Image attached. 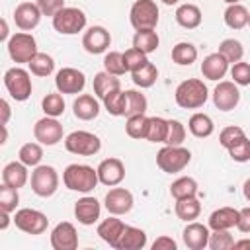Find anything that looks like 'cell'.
<instances>
[{
	"instance_id": "6125c7cd",
	"label": "cell",
	"mask_w": 250,
	"mask_h": 250,
	"mask_svg": "<svg viewBox=\"0 0 250 250\" xmlns=\"http://www.w3.org/2000/svg\"><path fill=\"white\" fill-rule=\"evenodd\" d=\"M162 2H164V4H168V6H172V4H176L178 0H162Z\"/></svg>"
},
{
	"instance_id": "d6a6232c",
	"label": "cell",
	"mask_w": 250,
	"mask_h": 250,
	"mask_svg": "<svg viewBox=\"0 0 250 250\" xmlns=\"http://www.w3.org/2000/svg\"><path fill=\"white\" fill-rule=\"evenodd\" d=\"M195 59H197V47H195V45L186 43V41L174 45V49H172V61H174L176 64L188 66V64L195 62Z\"/></svg>"
},
{
	"instance_id": "c3c4849f",
	"label": "cell",
	"mask_w": 250,
	"mask_h": 250,
	"mask_svg": "<svg viewBox=\"0 0 250 250\" xmlns=\"http://www.w3.org/2000/svg\"><path fill=\"white\" fill-rule=\"evenodd\" d=\"M123 61H125V66H127L129 72H133V70H137V68H141L143 64L148 62L146 55H145L143 51L135 49V47H131V49H127V51L123 53Z\"/></svg>"
},
{
	"instance_id": "cb8c5ba5",
	"label": "cell",
	"mask_w": 250,
	"mask_h": 250,
	"mask_svg": "<svg viewBox=\"0 0 250 250\" xmlns=\"http://www.w3.org/2000/svg\"><path fill=\"white\" fill-rule=\"evenodd\" d=\"M2 182L10 188H23L25 182H27V168L25 164L20 160V162H8L2 170Z\"/></svg>"
},
{
	"instance_id": "bcb514c9",
	"label": "cell",
	"mask_w": 250,
	"mask_h": 250,
	"mask_svg": "<svg viewBox=\"0 0 250 250\" xmlns=\"http://www.w3.org/2000/svg\"><path fill=\"white\" fill-rule=\"evenodd\" d=\"M211 250H229L234 246V238L229 230H213L209 234V244Z\"/></svg>"
},
{
	"instance_id": "e0dca14e",
	"label": "cell",
	"mask_w": 250,
	"mask_h": 250,
	"mask_svg": "<svg viewBox=\"0 0 250 250\" xmlns=\"http://www.w3.org/2000/svg\"><path fill=\"white\" fill-rule=\"evenodd\" d=\"M105 209L111 215H125L133 209V193L125 188H113L105 193Z\"/></svg>"
},
{
	"instance_id": "e575fe53",
	"label": "cell",
	"mask_w": 250,
	"mask_h": 250,
	"mask_svg": "<svg viewBox=\"0 0 250 250\" xmlns=\"http://www.w3.org/2000/svg\"><path fill=\"white\" fill-rule=\"evenodd\" d=\"M146 129H148V117L145 113L129 115L125 123V131L131 139H146Z\"/></svg>"
},
{
	"instance_id": "f546056e",
	"label": "cell",
	"mask_w": 250,
	"mask_h": 250,
	"mask_svg": "<svg viewBox=\"0 0 250 250\" xmlns=\"http://www.w3.org/2000/svg\"><path fill=\"white\" fill-rule=\"evenodd\" d=\"M201 213V203L195 195L191 197H184V199H176V215L182 221L191 223L193 219H197Z\"/></svg>"
},
{
	"instance_id": "7bdbcfd3",
	"label": "cell",
	"mask_w": 250,
	"mask_h": 250,
	"mask_svg": "<svg viewBox=\"0 0 250 250\" xmlns=\"http://www.w3.org/2000/svg\"><path fill=\"white\" fill-rule=\"evenodd\" d=\"M41 107H43L45 115H49V117H59V115H62V111H64V100H62L61 94H47V96L43 98V102H41Z\"/></svg>"
},
{
	"instance_id": "9c48e42d",
	"label": "cell",
	"mask_w": 250,
	"mask_h": 250,
	"mask_svg": "<svg viewBox=\"0 0 250 250\" xmlns=\"http://www.w3.org/2000/svg\"><path fill=\"white\" fill-rule=\"evenodd\" d=\"M8 53L14 62H29L39 51L35 37L31 33H16L8 39Z\"/></svg>"
},
{
	"instance_id": "e7e4bbea",
	"label": "cell",
	"mask_w": 250,
	"mask_h": 250,
	"mask_svg": "<svg viewBox=\"0 0 250 250\" xmlns=\"http://www.w3.org/2000/svg\"><path fill=\"white\" fill-rule=\"evenodd\" d=\"M248 25H250V16H248Z\"/></svg>"
},
{
	"instance_id": "30bf717a",
	"label": "cell",
	"mask_w": 250,
	"mask_h": 250,
	"mask_svg": "<svg viewBox=\"0 0 250 250\" xmlns=\"http://www.w3.org/2000/svg\"><path fill=\"white\" fill-rule=\"evenodd\" d=\"M12 221L20 230H23L27 234H43L49 225V219L45 213H41L37 209H29V207L16 211Z\"/></svg>"
},
{
	"instance_id": "2e32d148",
	"label": "cell",
	"mask_w": 250,
	"mask_h": 250,
	"mask_svg": "<svg viewBox=\"0 0 250 250\" xmlns=\"http://www.w3.org/2000/svg\"><path fill=\"white\" fill-rule=\"evenodd\" d=\"M96 170H98L100 182L104 186H109V188L121 184L123 178H125V166L119 158H105V160L100 162V166Z\"/></svg>"
},
{
	"instance_id": "4316f807",
	"label": "cell",
	"mask_w": 250,
	"mask_h": 250,
	"mask_svg": "<svg viewBox=\"0 0 250 250\" xmlns=\"http://www.w3.org/2000/svg\"><path fill=\"white\" fill-rule=\"evenodd\" d=\"M176 21L186 29H195L201 23V10L195 4H182L176 10Z\"/></svg>"
},
{
	"instance_id": "680465c9",
	"label": "cell",
	"mask_w": 250,
	"mask_h": 250,
	"mask_svg": "<svg viewBox=\"0 0 250 250\" xmlns=\"http://www.w3.org/2000/svg\"><path fill=\"white\" fill-rule=\"evenodd\" d=\"M0 39H2V41H8V23H6V20H2V31H0Z\"/></svg>"
},
{
	"instance_id": "8fae6325",
	"label": "cell",
	"mask_w": 250,
	"mask_h": 250,
	"mask_svg": "<svg viewBox=\"0 0 250 250\" xmlns=\"http://www.w3.org/2000/svg\"><path fill=\"white\" fill-rule=\"evenodd\" d=\"M55 86L61 94H78L86 86V76L78 68H61L55 76Z\"/></svg>"
},
{
	"instance_id": "3957f363",
	"label": "cell",
	"mask_w": 250,
	"mask_h": 250,
	"mask_svg": "<svg viewBox=\"0 0 250 250\" xmlns=\"http://www.w3.org/2000/svg\"><path fill=\"white\" fill-rule=\"evenodd\" d=\"M191 160V152L184 146H162L156 154V164L162 172L166 174H176V172H182Z\"/></svg>"
},
{
	"instance_id": "681fc988",
	"label": "cell",
	"mask_w": 250,
	"mask_h": 250,
	"mask_svg": "<svg viewBox=\"0 0 250 250\" xmlns=\"http://www.w3.org/2000/svg\"><path fill=\"white\" fill-rule=\"evenodd\" d=\"M242 137H246L244 135V129H240V127H236V125H230V127H225L223 131H221V135H219V143L229 150L232 145H236Z\"/></svg>"
},
{
	"instance_id": "ee69618b",
	"label": "cell",
	"mask_w": 250,
	"mask_h": 250,
	"mask_svg": "<svg viewBox=\"0 0 250 250\" xmlns=\"http://www.w3.org/2000/svg\"><path fill=\"white\" fill-rule=\"evenodd\" d=\"M104 68H105V72L115 74V76L125 74L127 66H125V61H123V53H117V51L107 53L105 59H104Z\"/></svg>"
},
{
	"instance_id": "91938a15",
	"label": "cell",
	"mask_w": 250,
	"mask_h": 250,
	"mask_svg": "<svg viewBox=\"0 0 250 250\" xmlns=\"http://www.w3.org/2000/svg\"><path fill=\"white\" fill-rule=\"evenodd\" d=\"M248 246H250V240H248V238H244V240L234 242V246H232V248H248Z\"/></svg>"
},
{
	"instance_id": "484cf974",
	"label": "cell",
	"mask_w": 250,
	"mask_h": 250,
	"mask_svg": "<svg viewBox=\"0 0 250 250\" xmlns=\"http://www.w3.org/2000/svg\"><path fill=\"white\" fill-rule=\"evenodd\" d=\"M146 246V234L145 230L137 229V227H125L115 250H141Z\"/></svg>"
},
{
	"instance_id": "f1b7e54d",
	"label": "cell",
	"mask_w": 250,
	"mask_h": 250,
	"mask_svg": "<svg viewBox=\"0 0 250 250\" xmlns=\"http://www.w3.org/2000/svg\"><path fill=\"white\" fill-rule=\"evenodd\" d=\"M188 127H189V133H191L193 137H197V139H205V137L213 135V131H215L213 119H211L207 113H193V115L189 117Z\"/></svg>"
},
{
	"instance_id": "f5cc1de1",
	"label": "cell",
	"mask_w": 250,
	"mask_h": 250,
	"mask_svg": "<svg viewBox=\"0 0 250 250\" xmlns=\"http://www.w3.org/2000/svg\"><path fill=\"white\" fill-rule=\"evenodd\" d=\"M37 6L43 16H55L64 8V0H37Z\"/></svg>"
},
{
	"instance_id": "7dc6e473",
	"label": "cell",
	"mask_w": 250,
	"mask_h": 250,
	"mask_svg": "<svg viewBox=\"0 0 250 250\" xmlns=\"http://www.w3.org/2000/svg\"><path fill=\"white\" fill-rule=\"evenodd\" d=\"M184 139H186V127L178 119H168V135H166L164 145L180 146L184 143Z\"/></svg>"
},
{
	"instance_id": "1f68e13d",
	"label": "cell",
	"mask_w": 250,
	"mask_h": 250,
	"mask_svg": "<svg viewBox=\"0 0 250 250\" xmlns=\"http://www.w3.org/2000/svg\"><path fill=\"white\" fill-rule=\"evenodd\" d=\"M158 43H160V39H158L154 29H139L133 37V47L143 51L145 55L154 53L158 49Z\"/></svg>"
},
{
	"instance_id": "f907efd6",
	"label": "cell",
	"mask_w": 250,
	"mask_h": 250,
	"mask_svg": "<svg viewBox=\"0 0 250 250\" xmlns=\"http://www.w3.org/2000/svg\"><path fill=\"white\" fill-rule=\"evenodd\" d=\"M229 154L234 162H248L250 160V139L242 137L236 145H232L229 148Z\"/></svg>"
},
{
	"instance_id": "7402d4cb",
	"label": "cell",
	"mask_w": 250,
	"mask_h": 250,
	"mask_svg": "<svg viewBox=\"0 0 250 250\" xmlns=\"http://www.w3.org/2000/svg\"><path fill=\"white\" fill-rule=\"evenodd\" d=\"M100 201L96 197H82L74 205V215L82 225H94L100 219Z\"/></svg>"
},
{
	"instance_id": "603a6c76",
	"label": "cell",
	"mask_w": 250,
	"mask_h": 250,
	"mask_svg": "<svg viewBox=\"0 0 250 250\" xmlns=\"http://www.w3.org/2000/svg\"><path fill=\"white\" fill-rule=\"evenodd\" d=\"M240 217V211L234 207H221L217 211H213L209 215V227L213 230H229L232 227H236Z\"/></svg>"
},
{
	"instance_id": "5bb4252c",
	"label": "cell",
	"mask_w": 250,
	"mask_h": 250,
	"mask_svg": "<svg viewBox=\"0 0 250 250\" xmlns=\"http://www.w3.org/2000/svg\"><path fill=\"white\" fill-rule=\"evenodd\" d=\"M51 246L55 250H74L78 246V234L72 223H59L51 232Z\"/></svg>"
},
{
	"instance_id": "9f6ffc18",
	"label": "cell",
	"mask_w": 250,
	"mask_h": 250,
	"mask_svg": "<svg viewBox=\"0 0 250 250\" xmlns=\"http://www.w3.org/2000/svg\"><path fill=\"white\" fill-rule=\"evenodd\" d=\"M0 107H2V125H6L8 119H10V104L6 100H2L0 102Z\"/></svg>"
},
{
	"instance_id": "ab89813d",
	"label": "cell",
	"mask_w": 250,
	"mask_h": 250,
	"mask_svg": "<svg viewBox=\"0 0 250 250\" xmlns=\"http://www.w3.org/2000/svg\"><path fill=\"white\" fill-rule=\"evenodd\" d=\"M219 53L229 61V62H238L242 61V55H244V47L240 41L236 39H225L221 45H219Z\"/></svg>"
},
{
	"instance_id": "8d00e7d4",
	"label": "cell",
	"mask_w": 250,
	"mask_h": 250,
	"mask_svg": "<svg viewBox=\"0 0 250 250\" xmlns=\"http://www.w3.org/2000/svg\"><path fill=\"white\" fill-rule=\"evenodd\" d=\"M27 64H29L31 74H35V76H49L55 70V61L47 53H37Z\"/></svg>"
},
{
	"instance_id": "836d02e7",
	"label": "cell",
	"mask_w": 250,
	"mask_h": 250,
	"mask_svg": "<svg viewBox=\"0 0 250 250\" xmlns=\"http://www.w3.org/2000/svg\"><path fill=\"white\" fill-rule=\"evenodd\" d=\"M131 76H133V82H135L137 86H141V88H150V86L156 82V78H158V68L148 61V62L143 64L141 68L133 70Z\"/></svg>"
},
{
	"instance_id": "f6af8a7d",
	"label": "cell",
	"mask_w": 250,
	"mask_h": 250,
	"mask_svg": "<svg viewBox=\"0 0 250 250\" xmlns=\"http://www.w3.org/2000/svg\"><path fill=\"white\" fill-rule=\"evenodd\" d=\"M18 203H20L18 189H16V188H10V186H6V184H2V186H0V209L12 213V211H16Z\"/></svg>"
},
{
	"instance_id": "be15d7a7",
	"label": "cell",
	"mask_w": 250,
	"mask_h": 250,
	"mask_svg": "<svg viewBox=\"0 0 250 250\" xmlns=\"http://www.w3.org/2000/svg\"><path fill=\"white\" fill-rule=\"evenodd\" d=\"M227 4H238V0H225Z\"/></svg>"
},
{
	"instance_id": "60d3db41",
	"label": "cell",
	"mask_w": 250,
	"mask_h": 250,
	"mask_svg": "<svg viewBox=\"0 0 250 250\" xmlns=\"http://www.w3.org/2000/svg\"><path fill=\"white\" fill-rule=\"evenodd\" d=\"M20 160L25 164V166H39L41 158H43V148L37 145V143H25L20 152H18Z\"/></svg>"
},
{
	"instance_id": "d590c367",
	"label": "cell",
	"mask_w": 250,
	"mask_h": 250,
	"mask_svg": "<svg viewBox=\"0 0 250 250\" xmlns=\"http://www.w3.org/2000/svg\"><path fill=\"white\" fill-rule=\"evenodd\" d=\"M170 193L174 199H184V197H191L197 193V182L189 176L178 178L176 182H172L170 186Z\"/></svg>"
},
{
	"instance_id": "d6986e66",
	"label": "cell",
	"mask_w": 250,
	"mask_h": 250,
	"mask_svg": "<svg viewBox=\"0 0 250 250\" xmlns=\"http://www.w3.org/2000/svg\"><path fill=\"white\" fill-rule=\"evenodd\" d=\"M209 229L201 223H189L184 232H182V238H184V244L189 248V250H203L207 244H209Z\"/></svg>"
},
{
	"instance_id": "9a60e30c",
	"label": "cell",
	"mask_w": 250,
	"mask_h": 250,
	"mask_svg": "<svg viewBox=\"0 0 250 250\" xmlns=\"http://www.w3.org/2000/svg\"><path fill=\"white\" fill-rule=\"evenodd\" d=\"M109 43H111V35H109V31H107L105 27H102V25H92V27L84 33V37H82V47H84L90 55H100V53H104V51L109 47Z\"/></svg>"
},
{
	"instance_id": "4fadbf2b",
	"label": "cell",
	"mask_w": 250,
	"mask_h": 250,
	"mask_svg": "<svg viewBox=\"0 0 250 250\" xmlns=\"http://www.w3.org/2000/svg\"><path fill=\"white\" fill-rule=\"evenodd\" d=\"M33 135L35 139L41 143V145H47V146H53L57 145L59 141H62V125L55 119V117H43L35 123L33 127Z\"/></svg>"
},
{
	"instance_id": "6f0895ef",
	"label": "cell",
	"mask_w": 250,
	"mask_h": 250,
	"mask_svg": "<svg viewBox=\"0 0 250 250\" xmlns=\"http://www.w3.org/2000/svg\"><path fill=\"white\" fill-rule=\"evenodd\" d=\"M0 219H2V221H0V229L6 230L8 225H10V213H8V211H2V213H0Z\"/></svg>"
},
{
	"instance_id": "f35d334b",
	"label": "cell",
	"mask_w": 250,
	"mask_h": 250,
	"mask_svg": "<svg viewBox=\"0 0 250 250\" xmlns=\"http://www.w3.org/2000/svg\"><path fill=\"white\" fill-rule=\"evenodd\" d=\"M168 135V119L162 117H148V129H146V141L150 143H164Z\"/></svg>"
},
{
	"instance_id": "816d5d0a",
	"label": "cell",
	"mask_w": 250,
	"mask_h": 250,
	"mask_svg": "<svg viewBox=\"0 0 250 250\" xmlns=\"http://www.w3.org/2000/svg\"><path fill=\"white\" fill-rule=\"evenodd\" d=\"M230 76H232L234 84H238V86H248V84H250V64H248V62H242V61L234 62L232 68H230Z\"/></svg>"
},
{
	"instance_id": "52a82bcc",
	"label": "cell",
	"mask_w": 250,
	"mask_h": 250,
	"mask_svg": "<svg viewBox=\"0 0 250 250\" xmlns=\"http://www.w3.org/2000/svg\"><path fill=\"white\" fill-rule=\"evenodd\" d=\"M86 25V14L78 8H62L53 16V27L62 35H74L82 31Z\"/></svg>"
},
{
	"instance_id": "ac0fdd59",
	"label": "cell",
	"mask_w": 250,
	"mask_h": 250,
	"mask_svg": "<svg viewBox=\"0 0 250 250\" xmlns=\"http://www.w3.org/2000/svg\"><path fill=\"white\" fill-rule=\"evenodd\" d=\"M41 10L37 4H31V2H21L16 6V12H14V21L20 29L23 31H29L33 27L39 25V20H41Z\"/></svg>"
},
{
	"instance_id": "277c9868",
	"label": "cell",
	"mask_w": 250,
	"mask_h": 250,
	"mask_svg": "<svg viewBox=\"0 0 250 250\" xmlns=\"http://www.w3.org/2000/svg\"><path fill=\"white\" fill-rule=\"evenodd\" d=\"M64 148L78 156H94L102 148V141L88 131H72L64 139Z\"/></svg>"
},
{
	"instance_id": "11a10c76",
	"label": "cell",
	"mask_w": 250,
	"mask_h": 250,
	"mask_svg": "<svg viewBox=\"0 0 250 250\" xmlns=\"http://www.w3.org/2000/svg\"><path fill=\"white\" fill-rule=\"evenodd\" d=\"M236 227L240 232H250V207L240 209V217H238Z\"/></svg>"
},
{
	"instance_id": "5b68a950",
	"label": "cell",
	"mask_w": 250,
	"mask_h": 250,
	"mask_svg": "<svg viewBox=\"0 0 250 250\" xmlns=\"http://www.w3.org/2000/svg\"><path fill=\"white\" fill-rule=\"evenodd\" d=\"M4 86L8 90V94L16 100V102H25L29 96H31V78H29V72L20 68V66H14V68H8L6 74H4Z\"/></svg>"
},
{
	"instance_id": "7a4b0ae2",
	"label": "cell",
	"mask_w": 250,
	"mask_h": 250,
	"mask_svg": "<svg viewBox=\"0 0 250 250\" xmlns=\"http://www.w3.org/2000/svg\"><path fill=\"white\" fill-rule=\"evenodd\" d=\"M207 96H209L207 86L199 78H188V80L180 82L176 92H174L176 104L180 107H184V109H197V107H201L207 102Z\"/></svg>"
},
{
	"instance_id": "db71d44e",
	"label": "cell",
	"mask_w": 250,
	"mask_h": 250,
	"mask_svg": "<svg viewBox=\"0 0 250 250\" xmlns=\"http://www.w3.org/2000/svg\"><path fill=\"white\" fill-rule=\"evenodd\" d=\"M152 250H176V242L170 236H158L152 242Z\"/></svg>"
},
{
	"instance_id": "74e56055",
	"label": "cell",
	"mask_w": 250,
	"mask_h": 250,
	"mask_svg": "<svg viewBox=\"0 0 250 250\" xmlns=\"http://www.w3.org/2000/svg\"><path fill=\"white\" fill-rule=\"evenodd\" d=\"M146 111V98L137 90H125V115H137Z\"/></svg>"
},
{
	"instance_id": "83f0119b",
	"label": "cell",
	"mask_w": 250,
	"mask_h": 250,
	"mask_svg": "<svg viewBox=\"0 0 250 250\" xmlns=\"http://www.w3.org/2000/svg\"><path fill=\"white\" fill-rule=\"evenodd\" d=\"M119 88H121V82H119V78H117L115 74L98 72V74L94 76V94H96L100 100H104L107 94H111V92H115V90H119Z\"/></svg>"
},
{
	"instance_id": "94428289",
	"label": "cell",
	"mask_w": 250,
	"mask_h": 250,
	"mask_svg": "<svg viewBox=\"0 0 250 250\" xmlns=\"http://www.w3.org/2000/svg\"><path fill=\"white\" fill-rule=\"evenodd\" d=\"M242 191H244V197L250 201V178L244 182V188H242Z\"/></svg>"
},
{
	"instance_id": "7c38bea8",
	"label": "cell",
	"mask_w": 250,
	"mask_h": 250,
	"mask_svg": "<svg viewBox=\"0 0 250 250\" xmlns=\"http://www.w3.org/2000/svg\"><path fill=\"white\" fill-rule=\"evenodd\" d=\"M240 102V92L236 88L234 82L230 80H223L217 84V88L213 90V104L217 109L221 111H230L238 105Z\"/></svg>"
},
{
	"instance_id": "4dcf8cb0",
	"label": "cell",
	"mask_w": 250,
	"mask_h": 250,
	"mask_svg": "<svg viewBox=\"0 0 250 250\" xmlns=\"http://www.w3.org/2000/svg\"><path fill=\"white\" fill-rule=\"evenodd\" d=\"M248 16H250V12L242 4H229L223 18L230 29H242L244 25H248Z\"/></svg>"
},
{
	"instance_id": "ffe728a7",
	"label": "cell",
	"mask_w": 250,
	"mask_h": 250,
	"mask_svg": "<svg viewBox=\"0 0 250 250\" xmlns=\"http://www.w3.org/2000/svg\"><path fill=\"white\" fill-rule=\"evenodd\" d=\"M125 227H127V225H125L121 219H117V217L113 215V217L104 219V221L98 225V234H100V238H102L104 242H107L111 248H115L117 242H119V238H121V234H123V230H125Z\"/></svg>"
},
{
	"instance_id": "d4e9b609",
	"label": "cell",
	"mask_w": 250,
	"mask_h": 250,
	"mask_svg": "<svg viewBox=\"0 0 250 250\" xmlns=\"http://www.w3.org/2000/svg\"><path fill=\"white\" fill-rule=\"evenodd\" d=\"M72 109H74V115H76L78 119L90 121V119L98 117V113H100V104H98V100H96L94 96L82 94V96H78V98L74 100Z\"/></svg>"
},
{
	"instance_id": "b9f144b4",
	"label": "cell",
	"mask_w": 250,
	"mask_h": 250,
	"mask_svg": "<svg viewBox=\"0 0 250 250\" xmlns=\"http://www.w3.org/2000/svg\"><path fill=\"white\" fill-rule=\"evenodd\" d=\"M104 105L111 115H125V92L119 88L104 98Z\"/></svg>"
},
{
	"instance_id": "6da1fadb",
	"label": "cell",
	"mask_w": 250,
	"mask_h": 250,
	"mask_svg": "<svg viewBox=\"0 0 250 250\" xmlns=\"http://www.w3.org/2000/svg\"><path fill=\"white\" fill-rule=\"evenodd\" d=\"M62 182L70 191L88 193L98 186L100 178H98V170H94L88 164H70L62 172Z\"/></svg>"
},
{
	"instance_id": "44dd1931",
	"label": "cell",
	"mask_w": 250,
	"mask_h": 250,
	"mask_svg": "<svg viewBox=\"0 0 250 250\" xmlns=\"http://www.w3.org/2000/svg\"><path fill=\"white\" fill-rule=\"evenodd\" d=\"M229 70V61L221 53H211L201 62V74L207 80H221Z\"/></svg>"
},
{
	"instance_id": "8992f818",
	"label": "cell",
	"mask_w": 250,
	"mask_h": 250,
	"mask_svg": "<svg viewBox=\"0 0 250 250\" xmlns=\"http://www.w3.org/2000/svg\"><path fill=\"white\" fill-rule=\"evenodd\" d=\"M131 25L139 29H154L158 23V6L152 0H137L129 12Z\"/></svg>"
},
{
	"instance_id": "ba28073f",
	"label": "cell",
	"mask_w": 250,
	"mask_h": 250,
	"mask_svg": "<svg viewBox=\"0 0 250 250\" xmlns=\"http://www.w3.org/2000/svg\"><path fill=\"white\" fill-rule=\"evenodd\" d=\"M59 188V174L53 166H37L31 172V189L39 197H51Z\"/></svg>"
}]
</instances>
